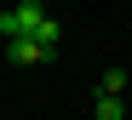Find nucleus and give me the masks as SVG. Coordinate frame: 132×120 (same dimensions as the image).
I'll use <instances>...</instances> for the list:
<instances>
[{"label":"nucleus","instance_id":"f257e3e1","mask_svg":"<svg viewBox=\"0 0 132 120\" xmlns=\"http://www.w3.org/2000/svg\"><path fill=\"white\" fill-rule=\"evenodd\" d=\"M17 34H35V40H46L57 52V46H63V23L40 6V0H23V6H6V12H0V40H17Z\"/></svg>","mask_w":132,"mask_h":120},{"label":"nucleus","instance_id":"f03ea898","mask_svg":"<svg viewBox=\"0 0 132 120\" xmlns=\"http://www.w3.org/2000/svg\"><path fill=\"white\" fill-rule=\"evenodd\" d=\"M57 52L46 40H35V34H17V40H6V63L12 69H35V63H52Z\"/></svg>","mask_w":132,"mask_h":120},{"label":"nucleus","instance_id":"7ed1b4c3","mask_svg":"<svg viewBox=\"0 0 132 120\" xmlns=\"http://www.w3.org/2000/svg\"><path fill=\"white\" fill-rule=\"evenodd\" d=\"M92 120H126V103L115 97V91H98V103H92Z\"/></svg>","mask_w":132,"mask_h":120},{"label":"nucleus","instance_id":"20e7f679","mask_svg":"<svg viewBox=\"0 0 132 120\" xmlns=\"http://www.w3.org/2000/svg\"><path fill=\"white\" fill-rule=\"evenodd\" d=\"M98 91H115V97H121V91H126V69H103V80H98Z\"/></svg>","mask_w":132,"mask_h":120}]
</instances>
